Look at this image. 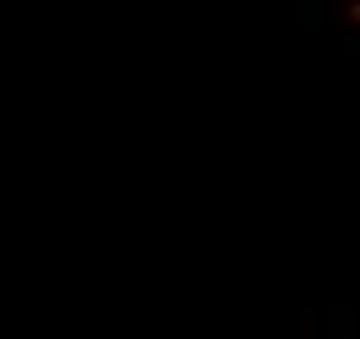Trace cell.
I'll use <instances>...</instances> for the list:
<instances>
[{
  "mask_svg": "<svg viewBox=\"0 0 360 339\" xmlns=\"http://www.w3.org/2000/svg\"><path fill=\"white\" fill-rule=\"evenodd\" d=\"M340 21L350 32H360V0H340Z\"/></svg>",
  "mask_w": 360,
  "mask_h": 339,
  "instance_id": "obj_1",
  "label": "cell"
}]
</instances>
